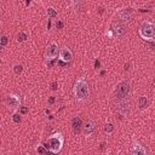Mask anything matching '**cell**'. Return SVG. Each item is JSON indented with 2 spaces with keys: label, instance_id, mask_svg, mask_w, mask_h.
I'll return each mask as SVG.
<instances>
[{
  "label": "cell",
  "instance_id": "obj_24",
  "mask_svg": "<svg viewBox=\"0 0 155 155\" xmlns=\"http://www.w3.org/2000/svg\"><path fill=\"white\" fill-rule=\"evenodd\" d=\"M52 90H57V84L56 82L52 84Z\"/></svg>",
  "mask_w": 155,
  "mask_h": 155
},
{
  "label": "cell",
  "instance_id": "obj_19",
  "mask_svg": "<svg viewBox=\"0 0 155 155\" xmlns=\"http://www.w3.org/2000/svg\"><path fill=\"white\" fill-rule=\"evenodd\" d=\"M27 39V35L24 33H19L18 34V41H24Z\"/></svg>",
  "mask_w": 155,
  "mask_h": 155
},
{
  "label": "cell",
  "instance_id": "obj_1",
  "mask_svg": "<svg viewBox=\"0 0 155 155\" xmlns=\"http://www.w3.org/2000/svg\"><path fill=\"white\" fill-rule=\"evenodd\" d=\"M73 93H74V97L76 101L87 99V97L90 94V88H88V85L84 78H78L75 80V84L73 87Z\"/></svg>",
  "mask_w": 155,
  "mask_h": 155
},
{
  "label": "cell",
  "instance_id": "obj_14",
  "mask_svg": "<svg viewBox=\"0 0 155 155\" xmlns=\"http://www.w3.org/2000/svg\"><path fill=\"white\" fill-rule=\"evenodd\" d=\"M45 147L46 145H39V147H36V151L39 153V154H44V155H46V154H48V149H45Z\"/></svg>",
  "mask_w": 155,
  "mask_h": 155
},
{
  "label": "cell",
  "instance_id": "obj_17",
  "mask_svg": "<svg viewBox=\"0 0 155 155\" xmlns=\"http://www.w3.org/2000/svg\"><path fill=\"white\" fill-rule=\"evenodd\" d=\"M47 15H48V17H56V11H54V8H52V7H48L47 8Z\"/></svg>",
  "mask_w": 155,
  "mask_h": 155
},
{
  "label": "cell",
  "instance_id": "obj_6",
  "mask_svg": "<svg viewBox=\"0 0 155 155\" xmlns=\"http://www.w3.org/2000/svg\"><path fill=\"white\" fill-rule=\"evenodd\" d=\"M5 103H6V105H7L8 108H11V109H17V108L19 107V104H21V98H19L17 94L11 93V94H8V96L6 97Z\"/></svg>",
  "mask_w": 155,
  "mask_h": 155
},
{
  "label": "cell",
  "instance_id": "obj_10",
  "mask_svg": "<svg viewBox=\"0 0 155 155\" xmlns=\"http://www.w3.org/2000/svg\"><path fill=\"white\" fill-rule=\"evenodd\" d=\"M94 128H96V124H94L93 120H88V121H86V122L84 124V126H82L84 133H85L86 136H91V134L94 132Z\"/></svg>",
  "mask_w": 155,
  "mask_h": 155
},
{
  "label": "cell",
  "instance_id": "obj_12",
  "mask_svg": "<svg viewBox=\"0 0 155 155\" xmlns=\"http://www.w3.org/2000/svg\"><path fill=\"white\" fill-rule=\"evenodd\" d=\"M81 119L80 117H74L73 120H71V126H73V130H74V132L75 133H79L80 132V128H81Z\"/></svg>",
  "mask_w": 155,
  "mask_h": 155
},
{
  "label": "cell",
  "instance_id": "obj_13",
  "mask_svg": "<svg viewBox=\"0 0 155 155\" xmlns=\"http://www.w3.org/2000/svg\"><path fill=\"white\" fill-rule=\"evenodd\" d=\"M70 2H71V6L75 11L81 8V0H70Z\"/></svg>",
  "mask_w": 155,
  "mask_h": 155
},
{
  "label": "cell",
  "instance_id": "obj_16",
  "mask_svg": "<svg viewBox=\"0 0 155 155\" xmlns=\"http://www.w3.org/2000/svg\"><path fill=\"white\" fill-rule=\"evenodd\" d=\"M113 128H114V127H113L111 124H107V125L104 126V132H105V133H111V132H113Z\"/></svg>",
  "mask_w": 155,
  "mask_h": 155
},
{
  "label": "cell",
  "instance_id": "obj_5",
  "mask_svg": "<svg viewBox=\"0 0 155 155\" xmlns=\"http://www.w3.org/2000/svg\"><path fill=\"white\" fill-rule=\"evenodd\" d=\"M130 93V84L128 82H121L115 91V97L117 99H125Z\"/></svg>",
  "mask_w": 155,
  "mask_h": 155
},
{
  "label": "cell",
  "instance_id": "obj_23",
  "mask_svg": "<svg viewBox=\"0 0 155 155\" xmlns=\"http://www.w3.org/2000/svg\"><path fill=\"white\" fill-rule=\"evenodd\" d=\"M56 25H57V28H59V29H61V28L63 27V23H62V22H57V23H56Z\"/></svg>",
  "mask_w": 155,
  "mask_h": 155
},
{
  "label": "cell",
  "instance_id": "obj_2",
  "mask_svg": "<svg viewBox=\"0 0 155 155\" xmlns=\"http://www.w3.org/2000/svg\"><path fill=\"white\" fill-rule=\"evenodd\" d=\"M64 143V137L61 132H56L52 136L48 137L47 142H46V148L50 150V153L52 154H57L61 151L62 147Z\"/></svg>",
  "mask_w": 155,
  "mask_h": 155
},
{
  "label": "cell",
  "instance_id": "obj_21",
  "mask_svg": "<svg viewBox=\"0 0 155 155\" xmlns=\"http://www.w3.org/2000/svg\"><path fill=\"white\" fill-rule=\"evenodd\" d=\"M13 121L17 122V124H19V122H21V116H19L18 114H15V115H13Z\"/></svg>",
  "mask_w": 155,
  "mask_h": 155
},
{
  "label": "cell",
  "instance_id": "obj_11",
  "mask_svg": "<svg viewBox=\"0 0 155 155\" xmlns=\"http://www.w3.org/2000/svg\"><path fill=\"white\" fill-rule=\"evenodd\" d=\"M117 16L122 22H130L132 19V10L131 8H125L122 11H120Z\"/></svg>",
  "mask_w": 155,
  "mask_h": 155
},
{
  "label": "cell",
  "instance_id": "obj_4",
  "mask_svg": "<svg viewBox=\"0 0 155 155\" xmlns=\"http://www.w3.org/2000/svg\"><path fill=\"white\" fill-rule=\"evenodd\" d=\"M59 51H58V45L56 42H51L47 47H46V51H45V59L46 61H53L57 56H58Z\"/></svg>",
  "mask_w": 155,
  "mask_h": 155
},
{
  "label": "cell",
  "instance_id": "obj_8",
  "mask_svg": "<svg viewBox=\"0 0 155 155\" xmlns=\"http://www.w3.org/2000/svg\"><path fill=\"white\" fill-rule=\"evenodd\" d=\"M130 151H131L132 155H145L147 154V149L143 145H140L139 143H136V142L131 145Z\"/></svg>",
  "mask_w": 155,
  "mask_h": 155
},
{
  "label": "cell",
  "instance_id": "obj_20",
  "mask_svg": "<svg viewBox=\"0 0 155 155\" xmlns=\"http://www.w3.org/2000/svg\"><path fill=\"white\" fill-rule=\"evenodd\" d=\"M0 44H1V46H2V47H4V46H6V44H7V38H6L5 35H2V36H1V42H0Z\"/></svg>",
  "mask_w": 155,
  "mask_h": 155
},
{
  "label": "cell",
  "instance_id": "obj_22",
  "mask_svg": "<svg viewBox=\"0 0 155 155\" xmlns=\"http://www.w3.org/2000/svg\"><path fill=\"white\" fill-rule=\"evenodd\" d=\"M19 113H21V114H27V113H28V108H24V107H23V108H21Z\"/></svg>",
  "mask_w": 155,
  "mask_h": 155
},
{
  "label": "cell",
  "instance_id": "obj_7",
  "mask_svg": "<svg viewBox=\"0 0 155 155\" xmlns=\"http://www.w3.org/2000/svg\"><path fill=\"white\" fill-rule=\"evenodd\" d=\"M59 59H61L62 62H65V63L70 62V61L73 59V52H71L68 47L61 48V50H59Z\"/></svg>",
  "mask_w": 155,
  "mask_h": 155
},
{
  "label": "cell",
  "instance_id": "obj_3",
  "mask_svg": "<svg viewBox=\"0 0 155 155\" xmlns=\"http://www.w3.org/2000/svg\"><path fill=\"white\" fill-rule=\"evenodd\" d=\"M139 35L147 41H154L155 39V25L149 21H143L139 25Z\"/></svg>",
  "mask_w": 155,
  "mask_h": 155
},
{
  "label": "cell",
  "instance_id": "obj_9",
  "mask_svg": "<svg viewBox=\"0 0 155 155\" xmlns=\"http://www.w3.org/2000/svg\"><path fill=\"white\" fill-rule=\"evenodd\" d=\"M111 31L116 38H121V36H124L126 30H125V27L121 23H114L113 27H111Z\"/></svg>",
  "mask_w": 155,
  "mask_h": 155
},
{
  "label": "cell",
  "instance_id": "obj_25",
  "mask_svg": "<svg viewBox=\"0 0 155 155\" xmlns=\"http://www.w3.org/2000/svg\"><path fill=\"white\" fill-rule=\"evenodd\" d=\"M53 102H54V97H50V103L52 104Z\"/></svg>",
  "mask_w": 155,
  "mask_h": 155
},
{
  "label": "cell",
  "instance_id": "obj_18",
  "mask_svg": "<svg viewBox=\"0 0 155 155\" xmlns=\"http://www.w3.org/2000/svg\"><path fill=\"white\" fill-rule=\"evenodd\" d=\"M13 70H15V73L18 75V74H21V73H22L23 67H22V65H15V67H13Z\"/></svg>",
  "mask_w": 155,
  "mask_h": 155
},
{
  "label": "cell",
  "instance_id": "obj_15",
  "mask_svg": "<svg viewBox=\"0 0 155 155\" xmlns=\"http://www.w3.org/2000/svg\"><path fill=\"white\" fill-rule=\"evenodd\" d=\"M147 103H148V99H147V97H140V98H139V108H140V109L145 108Z\"/></svg>",
  "mask_w": 155,
  "mask_h": 155
}]
</instances>
